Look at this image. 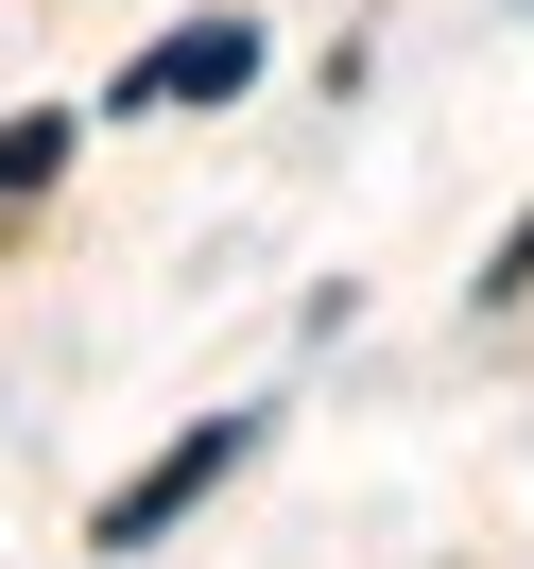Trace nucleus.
<instances>
[{
  "label": "nucleus",
  "mask_w": 534,
  "mask_h": 569,
  "mask_svg": "<svg viewBox=\"0 0 534 569\" xmlns=\"http://www.w3.org/2000/svg\"><path fill=\"white\" fill-rule=\"evenodd\" d=\"M224 466H242V415H208V431H190V449H155V466H139V483H121V500H104V552H139V535H173V518H190V500H208V483H224Z\"/></svg>",
  "instance_id": "1"
},
{
  "label": "nucleus",
  "mask_w": 534,
  "mask_h": 569,
  "mask_svg": "<svg viewBox=\"0 0 534 569\" xmlns=\"http://www.w3.org/2000/svg\"><path fill=\"white\" fill-rule=\"evenodd\" d=\"M242 70H259V36H242V18H190V36H155L139 70H121V104H224Z\"/></svg>",
  "instance_id": "2"
},
{
  "label": "nucleus",
  "mask_w": 534,
  "mask_h": 569,
  "mask_svg": "<svg viewBox=\"0 0 534 569\" xmlns=\"http://www.w3.org/2000/svg\"><path fill=\"white\" fill-rule=\"evenodd\" d=\"M52 156H70V121H0V190H36Z\"/></svg>",
  "instance_id": "3"
},
{
  "label": "nucleus",
  "mask_w": 534,
  "mask_h": 569,
  "mask_svg": "<svg viewBox=\"0 0 534 569\" xmlns=\"http://www.w3.org/2000/svg\"><path fill=\"white\" fill-rule=\"evenodd\" d=\"M483 293H534V208H517V242L483 259Z\"/></svg>",
  "instance_id": "4"
}]
</instances>
